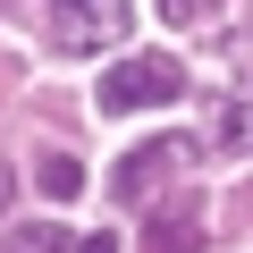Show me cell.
I'll list each match as a JSON object with an SVG mask.
<instances>
[{
  "label": "cell",
  "instance_id": "9",
  "mask_svg": "<svg viewBox=\"0 0 253 253\" xmlns=\"http://www.w3.org/2000/svg\"><path fill=\"white\" fill-rule=\"evenodd\" d=\"M0 211H9V169H0Z\"/></svg>",
  "mask_w": 253,
  "mask_h": 253
},
{
  "label": "cell",
  "instance_id": "3",
  "mask_svg": "<svg viewBox=\"0 0 253 253\" xmlns=\"http://www.w3.org/2000/svg\"><path fill=\"white\" fill-rule=\"evenodd\" d=\"M186 161H194V144H186V135H152V144H135V152L110 169V194H118V203H144V194H152L169 169H186Z\"/></svg>",
  "mask_w": 253,
  "mask_h": 253
},
{
  "label": "cell",
  "instance_id": "6",
  "mask_svg": "<svg viewBox=\"0 0 253 253\" xmlns=\"http://www.w3.org/2000/svg\"><path fill=\"white\" fill-rule=\"evenodd\" d=\"M0 253H68V228H42V219H34V228H17Z\"/></svg>",
  "mask_w": 253,
  "mask_h": 253
},
{
  "label": "cell",
  "instance_id": "4",
  "mask_svg": "<svg viewBox=\"0 0 253 253\" xmlns=\"http://www.w3.org/2000/svg\"><path fill=\"white\" fill-rule=\"evenodd\" d=\"M34 177H42V194H51V203H76V194H84V161H68V152H42V169H34Z\"/></svg>",
  "mask_w": 253,
  "mask_h": 253
},
{
  "label": "cell",
  "instance_id": "8",
  "mask_svg": "<svg viewBox=\"0 0 253 253\" xmlns=\"http://www.w3.org/2000/svg\"><path fill=\"white\" fill-rule=\"evenodd\" d=\"M76 253H118V236H84V245H76Z\"/></svg>",
  "mask_w": 253,
  "mask_h": 253
},
{
  "label": "cell",
  "instance_id": "2",
  "mask_svg": "<svg viewBox=\"0 0 253 253\" xmlns=\"http://www.w3.org/2000/svg\"><path fill=\"white\" fill-rule=\"evenodd\" d=\"M51 9V42L68 51V59H84V51H110L118 34H126V0H42Z\"/></svg>",
  "mask_w": 253,
  "mask_h": 253
},
{
  "label": "cell",
  "instance_id": "7",
  "mask_svg": "<svg viewBox=\"0 0 253 253\" xmlns=\"http://www.w3.org/2000/svg\"><path fill=\"white\" fill-rule=\"evenodd\" d=\"M211 9H219V0H161V17H169V26H194V17H211Z\"/></svg>",
  "mask_w": 253,
  "mask_h": 253
},
{
  "label": "cell",
  "instance_id": "1",
  "mask_svg": "<svg viewBox=\"0 0 253 253\" xmlns=\"http://www.w3.org/2000/svg\"><path fill=\"white\" fill-rule=\"evenodd\" d=\"M186 93V68L177 59H161V51H135V59H118L110 76H101V110H161V101H177Z\"/></svg>",
  "mask_w": 253,
  "mask_h": 253
},
{
  "label": "cell",
  "instance_id": "5",
  "mask_svg": "<svg viewBox=\"0 0 253 253\" xmlns=\"http://www.w3.org/2000/svg\"><path fill=\"white\" fill-rule=\"evenodd\" d=\"M194 245H203V228H194L186 211H161V219H152V253H194Z\"/></svg>",
  "mask_w": 253,
  "mask_h": 253
}]
</instances>
